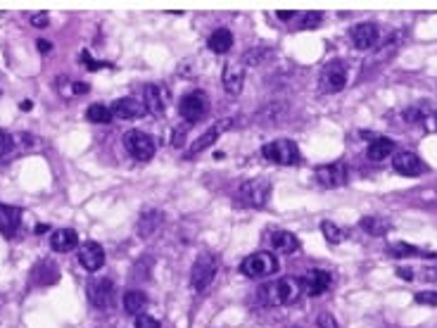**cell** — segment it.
<instances>
[{"mask_svg": "<svg viewBox=\"0 0 437 328\" xmlns=\"http://www.w3.org/2000/svg\"><path fill=\"white\" fill-rule=\"evenodd\" d=\"M218 273V259L214 255H209V252H204L195 259L193 264V271H190V285H193V290L202 293L207 290L211 281L216 278Z\"/></svg>", "mask_w": 437, "mask_h": 328, "instance_id": "cell-5", "label": "cell"}, {"mask_svg": "<svg viewBox=\"0 0 437 328\" xmlns=\"http://www.w3.org/2000/svg\"><path fill=\"white\" fill-rule=\"evenodd\" d=\"M60 281V266L52 259H40L31 269V283L33 285H52Z\"/></svg>", "mask_w": 437, "mask_h": 328, "instance_id": "cell-18", "label": "cell"}, {"mask_svg": "<svg viewBox=\"0 0 437 328\" xmlns=\"http://www.w3.org/2000/svg\"><path fill=\"white\" fill-rule=\"evenodd\" d=\"M207 45H209L211 53H218V55L228 53L231 48H233V33H231L228 29H216V31H211Z\"/></svg>", "mask_w": 437, "mask_h": 328, "instance_id": "cell-25", "label": "cell"}, {"mask_svg": "<svg viewBox=\"0 0 437 328\" xmlns=\"http://www.w3.org/2000/svg\"><path fill=\"white\" fill-rule=\"evenodd\" d=\"M271 245L276 252H297L299 250V241L295 234L290 231H273L271 234Z\"/></svg>", "mask_w": 437, "mask_h": 328, "instance_id": "cell-23", "label": "cell"}, {"mask_svg": "<svg viewBox=\"0 0 437 328\" xmlns=\"http://www.w3.org/2000/svg\"><path fill=\"white\" fill-rule=\"evenodd\" d=\"M145 112H148L145 102H140L135 98H119L112 105V117H117V119H135V117H143Z\"/></svg>", "mask_w": 437, "mask_h": 328, "instance_id": "cell-19", "label": "cell"}, {"mask_svg": "<svg viewBox=\"0 0 437 328\" xmlns=\"http://www.w3.org/2000/svg\"><path fill=\"white\" fill-rule=\"evenodd\" d=\"M135 328H162V326H160V321L153 319L150 314H138V317H135Z\"/></svg>", "mask_w": 437, "mask_h": 328, "instance_id": "cell-35", "label": "cell"}, {"mask_svg": "<svg viewBox=\"0 0 437 328\" xmlns=\"http://www.w3.org/2000/svg\"><path fill=\"white\" fill-rule=\"evenodd\" d=\"M79 245V234L74 229H57L50 236V248L55 252H70Z\"/></svg>", "mask_w": 437, "mask_h": 328, "instance_id": "cell-21", "label": "cell"}, {"mask_svg": "<svg viewBox=\"0 0 437 328\" xmlns=\"http://www.w3.org/2000/svg\"><path fill=\"white\" fill-rule=\"evenodd\" d=\"M271 55L269 48H259V50H250L248 55H245V60H243V65H250L252 60H257V62H264L266 58Z\"/></svg>", "mask_w": 437, "mask_h": 328, "instance_id": "cell-34", "label": "cell"}, {"mask_svg": "<svg viewBox=\"0 0 437 328\" xmlns=\"http://www.w3.org/2000/svg\"><path fill=\"white\" fill-rule=\"evenodd\" d=\"M207 112H209V98L204 91H193V93L183 95L179 102V114L188 121V124L200 121Z\"/></svg>", "mask_w": 437, "mask_h": 328, "instance_id": "cell-6", "label": "cell"}, {"mask_svg": "<svg viewBox=\"0 0 437 328\" xmlns=\"http://www.w3.org/2000/svg\"><path fill=\"white\" fill-rule=\"evenodd\" d=\"M226 126H228V124H216V126H211L207 133H202L200 138H197V141L193 143V148L188 150V155H186L188 160H193V157H195L197 153H202V150H207V148L211 146V143H214V141L218 138V136L223 133V129H226Z\"/></svg>", "mask_w": 437, "mask_h": 328, "instance_id": "cell-24", "label": "cell"}, {"mask_svg": "<svg viewBox=\"0 0 437 328\" xmlns=\"http://www.w3.org/2000/svg\"><path fill=\"white\" fill-rule=\"evenodd\" d=\"M240 271L245 276L250 278H264V276H273L278 271V257L273 252H266V250H259V252H252L243 259L240 264Z\"/></svg>", "mask_w": 437, "mask_h": 328, "instance_id": "cell-3", "label": "cell"}, {"mask_svg": "<svg viewBox=\"0 0 437 328\" xmlns=\"http://www.w3.org/2000/svg\"><path fill=\"white\" fill-rule=\"evenodd\" d=\"M394 153V141L392 138H385V136H380V138H375L371 146L366 150V157L371 162H382L387 160Z\"/></svg>", "mask_w": 437, "mask_h": 328, "instance_id": "cell-22", "label": "cell"}, {"mask_svg": "<svg viewBox=\"0 0 437 328\" xmlns=\"http://www.w3.org/2000/svg\"><path fill=\"white\" fill-rule=\"evenodd\" d=\"M86 117L88 121H93V124H109V121H112V109L95 102V105L86 109Z\"/></svg>", "mask_w": 437, "mask_h": 328, "instance_id": "cell-29", "label": "cell"}, {"mask_svg": "<svg viewBox=\"0 0 437 328\" xmlns=\"http://www.w3.org/2000/svg\"><path fill=\"white\" fill-rule=\"evenodd\" d=\"M316 181L321 186L326 188H338V186H345L347 179H350V172H347V164L345 162H333V164H323V167H319L316 172Z\"/></svg>", "mask_w": 437, "mask_h": 328, "instance_id": "cell-9", "label": "cell"}, {"mask_svg": "<svg viewBox=\"0 0 437 328\" xmlns=\"http://www.w3.org/2000/svg\"><path fill=\"white\" fill-rule=\"evenodd\" d=\"M29 19H31V24L36 26V29H45V26L50 24V15H48V12H33Z\"/></svg>", "mask_w": 437, "mask_h": 328, "instance_id": "cell-36", "label": "cell"}, {"mask_svg": "<svg viewBox=\"0 0 437 328\" xmlns=\"http://www.w3.org/2000/svg\"><path fill=\"white\" fill-rule=\"evenodd\" d=\"M31 107H33V102H31V100H24L22 105H19V109H24V112H26V109H31Z\"/></svg>", "mask_w": 437, "mask_h": 328, "instance_id": "cell-44", "label": "cell"}, {"mask_svg": "<svg viewBox=\"0 0 437 328\" xmlns=\"http://www.w3.org/2000/svg\"><path fill=\"white\" fill-rule=\"evenodd\" d=\"M88 84H84V81H74V86H72V91L77 93V95H81V93H88Z\"/></svg>", "mask_w": 437, "mask_h": 328, "instance_id": "cell-40", "label": "cell"}, {"mask_svg": "<svg viewBox=\"0 0 437 328\" xmlns=\"http://www.w3.org/2000/svg\"><path fill=\"white\" fill-rule=\"evenodd\" d=\"M169 100H172V93H169L167 86L162 84H148L145 86V109L153 114H164L169 107Z\"/></svg>", "mask_w": 437, "mask_h": 328, "instance_id": "cell-13", "label": "cell"}, {"mask_svg": "<svg viewBox=\"0 0 437 328\" xmlns=\"http://www.w3.org/2000/svg\"><path fill=\"white\" fill-rule=\"evenodd\" d=\"M36 45H38V50H40V53H50V50H52V43H50V40H43V38H40Z\"/></svg>", "mask_w": 437, "mask_h": 328, "instance_id": "cell-41", "label": "cell"}, {"mask_svg": "<svg viewBox=\"0 0 437 328\" xmlns=\"http://www.w3.org/2000/svg\"><path fill=\"white\" fill-rule=\"evenodd\" d=\"M299 17H302V22H299L302 29H319L323 22V12H302Z\"/></svg>", "mask_w": 437, "mask_h": 328, "instance_id": "cell-32", "label": "cell"}, {"mask_svg": "<svg viewBox=\"0 0 437 328\" xmlns=\"http://www.w3.org/2000/svg\"><path fill=\"white\" fill-rule=\"evenodd\" d=\"M79 264L84 266L86 271H100L102 264H105V250L100 248V243L88 241L81 245L79 250Z\"/></svg>", "mask_w": 437, "mask_h": 328, "instance_id": "cell-15", "label": "cell"}, {"mask_svg": "<svg viewBox=\"0 0 437 328\" xmlns=\"http://www.w3.org/2000/svg\"><path fill=\"white\" fill-rule=\"evenodd\" d=\"M378 26H375L373 22H361L357 24L354 29L350 31V38L357 50H368V48H373L375 43H378Z\"/></svg>", "mask_w": 437, "mask_h": 328, "instance_id": "cell-16", "label": "cell"}, {"mask_svg": "<svg viewBox=\"0 0 437 328\" xmlns=\"http://www.w3.org/2000/svg\"><path fill=\"white\" fill-rule=\"evenodd\" d=\"M12 148H15V141H12V136L5 133V131H0V157L8 155Z\"/></svg>", "mask_w": 437, "mask_h": 328, "instance_id": "cell-37", "label": "cell"}, {"mask_svg": "<svg viewBox=\"0 0 437 328\" xmlns=\"http://www.w3.org/2000/svg\"><path fill=\"white\" fill-rule=\"evenodd\" d=\"M321 91L326 93H340L347 86V65L343 60H331L321 70Z\"/></svg>", "mask_w": 437, "mask_h": 328, "instance_id": "cell-7", "label": "cell"}, {"mask_svg": "<svg viewBox=\"0 0 437 328\" xmlns=\"http://www.w3.org/2000/svg\"><path fill=\"white\" fill-rule=\"evenodd\" d=\"M435 129H437V114H435Z\"/></svg>", "mask_w": 437, "mask_h": 328, "instance_id": "cell-45", "label": "cell"}, {"mask_svg": "<svg viewBox=\"0 0 437 328\" xmlns=\"http://www.w3.org/2000/svg\"><path fill=\"white\" fill-rule=\"evenodd\" d=\"M387 255L392 257H426L419 248H414V245H406V243H394L387 248Z\"/></svg>", "mask_w": 437, "mask_h": 328, "instance_id": "cell-30", "label": "cell"}, {"mask_svg": "<svg viewBox=\"0 0 437 328\" xmlns=\"http://www.w3.org/2000/svg\"><path fill=\"white\" fill-rule=\"evenodd\" d=\"M19 226H22V209L15 204H0V234L12 238L17 236Z\"/></svg>", "mask_w": 437, "mask_h": 328, "instance_id": "cell-17", "label": "cell"}, {"mask_svg": "<svg viewBox=\"0 0 437 328\" xmlns=\"http://www.w3.org/2000/svg\"><path fill=\"white\" fill-rule=\"evenodd\" d=\"M81 62H84L86 70H91V72H98V70H102V67H112V65H107V62H98V60H93L88 50L81 53Z\"/></svg>", "mask_w": 437, "mask_h": 328, "instance_id": "cell-33", "label": "cell"}, {"mask_svg": "<svg viewBox=\"0 0 437 328\" xmlns=\"http://www.w3.org/2000/svg\"><path fill=\"white\" fill-rule=\"evenodd\" d=\"M321 231H323L326 241H328V243H333V245L343 243V238H345L343 229L336 226V224H333V222H323V224H321Z\"/></svg>", "mask_w": 437, "mask_h": 328, "instance_id": "cell-31", "label": "cell"}, {"mask_svg": "<svg viewBox=\"0 0 437 328\" xmlns=\"http://www.w3.org/2000/svg\"><path fill=\"white\" fill-rule=\"evenodd\" d=\"M88 300L98 310H109L114 302V283L109 278H95L88 285Z\"/></svg>", "mask_w": 437, "mask_h": 328, "instance_id": "cell-11", "label": "cell"}, {"mask_svg": "<svg viewBox=\"0 0 437 328\" xmlns=\"http://www.w3.org/2000/svg\"><path fill=\"white\" fill-rule=\"evenodd\" d=\"M392 167H394V172L402 176H421L428 172L426 162H423L416 153H409V150H402V153L394 155Z\"/></svg>", "mask_w": 437, "mask_h": 328, "instance_id": "cell-12", "label": "cell"}, {"mask_svg": "<svg viewBox=\"0 0 437 328\" xmlns=\"http://www.w3.org/2000/svg\"><path fill=\"white\" fill-rule=\"evenodd\" d=\"M262 153L269 162L281 164V167H295V164H299V160H302L295 141H290V138H278V141L266 143L262 148Z\"/></svg>", "mask_w": 437, "mask_h": 328, "instance_id": "cell-2", "label": "cell"}, {"mask_svg": "<svg viewBox=\"0 0 437 328\" xmlns=\"http://www.w3.org/2000/svg\"><path fill=\"white\" fill-rule=\"evenodd\" d=\"M238 202H243L245 207L259 209L269 202L271 197V181L266 179H250L245 181L240 188H238Z\"/></svg>", "mask_w": 437, "mask_h": 328, "instance_id": "cell-4", "label": "cell"}, {"mask_svg": "<svg viewBox=\"0 0 437 328\" xmlns=\"http://www.w3.org/2000/svg\"><path fill=\"white\" fill-rule=\"evenodd\" d=\"M416 302L437 307V293H419V295H416Z\"/></svg>", "mask_w": 437, "mask_h": 328, "instance_id": "cell-38", "label": "cell"}, {"mask_svg": "<svg viewBox=\"0 0 437 328\" xmlns=\"http://www.w3.org/2000/svg\"><path fill=\"white\" fill-rule=\"evenodd\" d=\"M397 273H399L402 278H404V281H411V278H414V271H411V269H399Z\"/></svg>", "mask_w": 437, "mask_h": 328, "instance_id": "cell-43", "label": "cell"}, {"mask_svg": "<svg viewBox=\"0 0 437 328\" xmlns=\"http://www.w3.org/2000/svg\"><path fill=\"white\" fill-rule=\"evenodd\" d=\"M124 146H126L128 153H131L135 160H140V162L153 160V155H155V150H157L153 136H148L145 131H138V129H133V131H126Z\"/></svg>", "mask_w": 437, "mask_h": 328, "instance_id": "cell-8", "label": "cell"}, {"mask_svg": "<svg viewBox=\"0 0 437 328\" xmlns=\"http://www.w3.org/2000/svg\"><path fill=\"white\" fill-rule=\"evenodd\" d=\"M295 15H297L295 10H290V12H276V17L283 19V22H288V19H295Z\"/></svg>", "mask_w": 437, "mask_h": 328, "instance_id": "cell-42", "label": "cell"}, {"mask_svg": "<svg viewBox=\"0 0 437 328\" xmlns=\"http://www.w3.org/2000/svg\"><path fill=\"white\" fill-rule=\"evenodd\" d=\"M162 222H164V214H162V212H157V209L143 212V214H140V224H138V234H140L143 238L153 236L155 231L162 226Z\"/></svg>", "mask_w": 437, "mask_h": 328, "instance_id": "cell-26", "label": "cell"}, {"mask_svg": "<svg viewBox=\"0 0 437 328\" xmlns=\"http://www.w3.org/2000/svg\"><path fill=\"white\" fill-rule=\"evenodd\" d=\"M145 305H148V295L143 290H128L126 295H124V310H126V314H133V317H138Z\"/></svg>", "mask_w": 437, "mask_h": 328, "instance_id": "cell-28", "label": "cell"}, {"mask_svg": "<svg viewBox=\"0 0 437 328\" xmlns=\"http://www.w3.org/2000/svg\"><path fill=\"white\" fill-rule=\"evenodd\" d=\"M302 293H304L302 278L285 276V278H276V281L266 283L264 288L259 290V297H262V302L269 307H283V305L297 302Z\"/></svg>", "mask_w": 437, "mask_h": 328, "instance_id": "cell-1", "label": "cell"}, {"mask_svg": "<svg viewBox=\"0 0 437 328\" xmlns=\"http://www.w3.org/2000/svg\"><path fill=\"white\" fill-rule=\"evenodd\" d=\"M245 84V65L243 62H228L223 67V88L231 95H238Z\"/></svg>", "mask_w": 437, "mask_h": 328, "instance_id": "cell-20", "label": "cell"}, {"mask_svg": "<svg viewBox=\"0 0 437 328\" xmlns=\"http://www.w3.org/2000/svg\"><path fill=\"white\" fill-rule=\"evenodd\" d=\"M399 40H402V33H394L392 38H387V43H382V48H378V50H375V53L371 55V58H368L366 62H364V70H361L359 81H361V79H366L368 74H373L375 70H378V67H382V62H387V60H390L392 55L397 53Z\"/></svg>", "mask_w": 437, "mask_h": 328, "instance_id": "cell-10", "label": "cell"}, {"mask_svg": "<svg viewBox=\"0 0 437 328\" xmlns=\"http://www.w3.org/2000/svg\"><path fill=\"white\" fill-rule=\"evenodd\" d=\"M359 226L364 229L366 234L380 238V236H385L387 231H390V222H387V219H382V217H364L359 222Z\"/></svg>", "mask_w": 437, "mask_h": 328, "instance_id": "cell-27", "label": "cell"}, {"mask_svg": "<svg viewBox=\"0 0 437 328\" xmlns=\"http://www.w3.org/2000/svg\"><path fill=\"white\" fill-rule=\"evenodd\" d=\"M319 328H338V324H336V319L331 317V314H321L319 317Z\"/></svg>", "mask_w": 437, "mask_h": 328, "instance_id": "cell-39", "label": "cell"}, {"mask_svg": "<svg viewBox=\"0 0 437 328\" xmlns=\"http://www.w3.org/2000/svg\"><path fill=\"white\" fill-rule=\"evenodd\" d=\"M331 281H333V276L328 271L309 269L306 271V276L302 278V290L306 293V295L319 297V295H323L328 288H331Z\"/></svg>", "mask_w": 437, "mask_h": 328, "instance_id": "cell-14", "label": "cell"}]
</instances>
